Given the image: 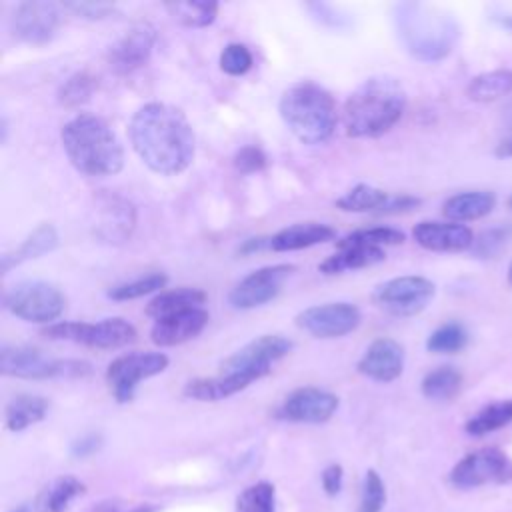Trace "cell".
Here are the masks:
<instances>
[{
	"label": "cell",
	"mask_w": 512,
	"mask_h": 512,
	"mask_svg": "<svg viewBox=\"0 0 512 512\" xmlns=\"http://www.w3.org/2000/svg\"><path fill=\"white\" fill-rule=\"evenodd\" d=\"M134 152L156 174L174 176L184 172L196 152V138L186 114L164 102L140 106L128 124Z\"/></svg>",
	"instance_id": "obj_1"
},
{
	"label": "cell",
	"mask_w": 512,
	"mask_h": 512,
	"mask_svg": "<svg viewBox=\"0 0 512 512\" xmlns=\"http://www.w3.org/2000/svg\"><path fill=\"white\" fill-rule=\"evenodd\" d=\"M406 110V92L392 76L364 80L344 102L342 124L350 138H378L386 134Z\"/></svg>",
	"instance_id": "obj_2"
},
{
	"label": "cell",
	"mask_w": 512,
	"mask_h": 512,
	"mask_svg": "<svg viewBox=\"0 0 512 512\" xmlns=\"http://www.w3.org/2000/svg\"><path fill=\"white\" fill-rule=\"evenodd\" d=\"M62 148L70 164L86 176H112L124 166V150L108 126L96 114L80 112L60 130Z\"/></svg>",
	"instance_id": "obj_3"
},
{
	"label": "cell",
	"mask_w": 512,
	"mask_h": 512,
	"mask_svg": "<svg viewBox=\"0 0 512 512\" xmlns=\"http://www.w3.org/2000/svg\"><path fill=\"white\" fill-rule=\"evenodd\" d=\"M278 112L288 130L308 146L328 142L338 120L332 94L312 80L288 86L280 96Z\"/></svg>",
	"instance_id": "obj_4"
},
{
	"label": "cell",
	"mask_w": 512,
	"mask_h": 512,
	"mask_svg": "<svg viewBox=\"0 0 512 512\" xmlns=\"http://www.w3.org/2000/svg\"><path fill=\"white\" fill-rule=\"evenodd\" d=\"M394 26L404 48L418 60L434 62L444 58L454 44L456 26L452 20L426 4L402 2L394 6Z\"/></svg>",
	"instance_id": "obj_5"
},
{
	"label": "cell",
	"mask_w": 512,
	"mask_h": 512,
	"mask_svg": "<svg viewBox=\"0 0 512 512\" xmlns=\"http://www.w3.org/2000/svg\"><path fill=\"white\" fill-rule=\"evenodd\" d=\"M0 372L12 378H84L92 374V364L74 358H52L32 346H2Z\"/></svg>",
	"instance_id": "obj_6"
},
{
	"label": "cell",
	"mask_w": 512,
	"mask_h": 512,
	"mask_svg": "<svg viewBox=\"0 0 512 512\" xmlns=\"http://www.w3.org/2000/svg\"><path fill=\"white\" fill-rule=\"evenodd\" d=\"M4 308L24 320L34 324H54L66 308V296L58 286L44 280L20 282L4 294Z\"/></svg>",
	"instance_id": "obj_7"
},
{
	"label": "cell",
	"mask_w": 512,
	"mask_h": 512,
	"mask_svg": "<svg viewBox=\"0 0 512 512\" xmlns=\"http://www.w3.org/2000/svg\"><path fill=\"white\" fill-rule=\"evenodd\" d=\"M42 334L50 340H68L98 350L124 348L136 340V328L120 316L100 322H54Z\"/></svg>",
	"instance_id": "obj_8"
},
{
	"label": "cell",
	"mask_w": 512,
	"mask_h": 512,
	"mask_svg": "<svg viewBox=\"0 0 512 512\" xmlns=\"http://www.w3.org/2000/svg\"><path fill=\"white\" fill-rule=\"evenodd\" d=\"M292 350V342L280 334H264L236 350L220 364V374L256 382L272 370V364Z\"/></svg>",
	"instance_id": "obj_9"
},
{
	"label": "cell",
	"mask_w": 512,
	"mask_h": 512,
	"mask_svg": "<svg viewBox=\"0 0 512 512\" xmlns=\"http://www.w3.org/2000/svg\"><path fill=\"white\" fill-rule=\"evenodd\" d=\"M168 368V356L162 352H130L114 358L106 368V384L116 398L124 404L134 398L140 380L156 376Z\"/></svg>",
	"instance_id": "obj_10"
},
{
	"label": "cell",
	"mask_w": 512,
	"mask_h": 512,
	"mask_svg": "<svg viewBox=\"0 0 512 512\" xmlns=\"http://www.w3.org/2000/svg\"><path fill=\"white\" fill-rule=\"evenodd\" d=\"M434 292V282L424 276H398L380 284L372 300L394 316H414L430 304Z\"/></svg>",
	"instance_id": "obj_11"
},
{
	"label": "cell",
	"mask_w": 512,
	"mask_h": 512,
	"mask_svg": "<svg viewBox=\"0 0 512 512\" xmlns=\"http://www.w3.org/2000/svg\"><path fill=\"white\" fill-rule=\"evenodd\" d=\"M62 22L60 6L54 2H20L10 18V32L16 40L32 46L48 44Z\"/></svg>",
	"instance_id": "obj_12"
},
{
	"label": "cell",
	"mask_w": 512,
	"mask_h": 512,
	"mask_svg": "<svg viewBox=\"0 0 512 512\" xmlns=\"http://www.w3.org/2000/svg\"><path fill=\"white\" fill-rule=\"evenodd\" d=\"M294 270L292 264H272L250 272L230 290L228 304L236 310H252L274 300Z\"/></svg>",
	"instance_id": "obj_13"
},
{
	"label": "cell",
	"mask_w": 512,
	"mask_h": 512,
	"mask_svg": "<svg viewBox=\"0 0 512 512\" xmlns=\"http://www.w3.org/2000/svg\"><path fill=\"white\" fill-rule=\"evenodd\" d=\"M362 314L350 302H328L310 306L296 314L294 322L300 330L316 338H340L358 328Z\"/></svg>",
	"instance_id": "obj_14"
},
{
	"label": "cell",
	"mask_w": 512,
	"mask_h": 512,
	"mask_svg": "<svg viewBox=\"0 0 512 512\" xmlns=\"http://www.w3.org/2000/svg\"><path fill=\"white\" fill-rule=\"evenodd\" d=\"M136 228V208L134 204L118 194L102 192L96 196L92 230L100 242L124 244L130 240Z\"/></svg>",
	"instance_id": "obj_15"
},
{
	"label": "cell",
	"mask_w": 512,
	"mask_h": 512,
	"mask_svg": "<svg viewBox=\"0 0 512 512\" xmlns=\"http://www.w3.org/2000/svg\"><path fill=\"white\" fill-rule=\"evenodd\" d=\"M510 474V462L498 448H480L466 454L450 472V482L456 488H478L490 482H500Z\"/></svg>",
	"instance_id": "obj_16"
},
{
	"label": "cell",
	"mask_w": 512,
	"mask_h": 512,
	"mask_svg": "<svg viewBox=\"0 0 512 512\" xmlns=\"http://www.w3.org/2000/svg\"><path fill=\"white\" fill-rule=\"evenodd\" d=\"M154 42H156V30L146 22L136 24L108 48L106 62L110 70L118 76H126L146 66L152 56Z\"/></svg>",
	"instance_id": "obj_17"
},
{
	"label": "cell",
	"mask_w": 512,
	"mask_h": 512,
	"mask_svg": "<svg viewBox=\"0 0 512 512\" xmlns=\"http://www.w3.org/2000/svg\"><path fill=\"white\" fill-rule=\"evenodd\" d=\"M336 408L338 396L314 386H304L296 388L284 398V402L276 410V416L288 422L322 424L332 418Z\"/></svg>",
	"instance_id": "obj_18"
},
{
	"label": "cell",
	"mask_w": 512,
	"mask_h": 512,
	"mask_svg": "<svg viewBox=\"0 0 512 512\" xmlns=\"http://www.w3.org/2000/svg\"><path fill=\"white\" fill-rule=\"evenodd\" d=\"M418 246L432 252H464L474 244V234L468 226L458 222H418L412 230Z\"/></svg>",
	"instance_id": "obj_19"
},
{
	"label": "cell",
	"mask_w": 512,
	"mask_h": 512,
	"mask_svg": "<svg viewBox=\"0 0 512 512\" xmlns=\"http://www.w3.org/2000/svg\"><path fill=\"white\" fill-rule=\"evenodd\" d=\"M402 370L404 348L392 338H376L358 360V372L376 382H392Z\"/></svg>",
	"instance_id": "obj_20"
},
{
	"label": "cell",
	"mask_w": 512,
	"mask_h": 512,
	"mask_svg": "<svg viewBox=\"0 0 512 512\" xmlns=\"http://www.w3.org/2000/svg\"><path fill=\"white\" fill-rule=\"evenodd\" d=\"M208 318L210 316L204 308H192L154 320L150 328V340L156 346H178L196 338L206 328Z\"/></svg>",
	"instance_id": "obj_21"
},
{
	"label": "cell",
	"mask_w": 512,
	"mask_h": 512,
	"mask_svg": "<svg viewBox=\"0 0 512 512\" xmlns=\"http://www.w3.org/2000/svg\"><path fill=\"white\" fill-rule=\"evenodd\" d=\"M336 236V230L322 222H296L270 236V248L274 252H294L328 242Z\"/></svg>",
	"instance_id": "obj_22"
},
{
	"label": "cell",
	"mask_w": 512,
	"mask_h": 512,
	"mask_svg": "<svg viewBox=\"0 0 512 512\" xmlns=\"http://www.w3.org/2000/svg\"><path fill=\"white\" fill-rule=\"evenodd\" d=\"M496 206V196L490 190H468L450 196L442 204V214L452 222H468L488 216Z\"/></svg>",
	"instance_id": "obj_23"
},
{
	"label": "cell",
	"mask_w": 512,
	"mask_h": 512,
	"mask_svg": "<svg viewBox=\"0 0 512 512\" xmlns=\"http://www.w3.org/2000/svg\"><path fill=\"white\" fill-rule=\"evenodd\" d=\"M58 246V232L52 224L44 222L38 228H34L24 240L22 244H18L14 250L6 252L2 256V272H10L14 266L26 262V260H34L40 258L46 252H52Z\"/></svg>",
	"instance_id": "obj_24"
},
{
	"label": "cell",
	"mask_w": 512,
	"mask_h": 512,
	"mask_svg": "<svg viewBox=\"0 0 512 512\" xmlns=\"http://www.w3.org/2000/svg\"><path fill=\"white\" fill-rule=\"evenodd\" d=\"M206 302V294L198 288H176V290H164L158 296H154L146 306V316L160 320L184 310L202 308Z\"/></svg>",
	"instance_id": "obj_25"
},
{
	"label": "cell",
	"mask_w": 512,
	"mask_h": 512,
	"mask_svg": "<svg viewBox=\"0 0 512 512\" xmlns=\"http://www.w3.org/2000/svg\"><path fill=\"white\" fill-rule=\"evenodd\" d=\"M248 386H250V382H246L244 378L230 376V374H218L212 378L190 380L184 386V396L192 398V400H200V402H216V400L230 398Z\"/></svg>",
	"instance_id": "obj_26"
},
{
	"label": "cell",
	"mask_w": 512,
	"mask_h": 512,
	"mask_svg": "<svg viewBox=\"0 0 512 512\" xmlns=\"http://www.w3.org/2000/svg\"><path fill=\"white\" fill-rule=\"evenodd\" d=\"M48 412V400L36 394L14 396L4 410V422L10 432H22L28 426L44 420Z\"/></svg>",
	"instance_id": "obj_27"
},
{
	"label": "cell",
	"mask_w": 512,
	"mask_h": 512,
	"mask_svg": "<svg viewBox=\"0 0 512 512\" xmlns=\"http://www.w3.org/2000/svg\"><path fill=\"white\" fill-rule=\"evenodd\" d=\"M386 258L382 248H372V246H350V248H338L336 254L328 256L318 270L322 274H340L346 270H360L372 264H378Z\"/></svg>",
	"instance_id": "obj_28"
},
{
	"label": "cell",
	"mask_w": 512,
	"mask_h": 512,
	"mask_svg": "<svg viewBox=\"0 0 512 512\" xmlns=\"http://www.w3.org/2000/svg\"><path fill=\"white\" fill-rule=\"evenodd\" d=\"M84 492V484L74 476H58L48 482L36 496V512H64L68 504Z\"/></svg>",
	"instance_id": "obj_29"
},
{
	"label": "cell",
	"mask_w": 512,
	"mask_h": 512,
	"mask_svg": "<svg viewBox=\"0 0 512 512\" xmlns=\"http://www.w3.org/2000/svg\"><path fill=\"white\" fill-rule=\"evenodd\" d=\"M512 92V70H490L474 76L466 86V96L474 102H494Z\"/></svg>",
	"instance_id": "obj_30"
},
{
	"label": "cell",
	"mask_w": 512,
	"mask_h": 512,
	"mask_svg": "<svg viewBox=\"0 0 512 512\" xmlns=\"http://www.w3.org/2000/svg\"><path fill=\"white\" fill-rule=\"evenodd\" d=\"M392 194L370 184H356L336 200V208L344 212H376L382 214Z\"/></svg>",
	"instance_id": "obj_31"
},
{
	"label": "cell",
	"mask_w": 512,
	"mask_h": 512,
	"mask_svg": "<svg viewBox=\"0 0 512 512\" xmlns=\"http://www.w3.org/2000/svg\"><path fill=\"white\" fill-rule=\"evenodd\" d=\"M164 8L172 16L174 22L186 26V28H204L210 26L218 16V2L204 0H188V2H166Z\"/></svg>",
	"instance_id": "obj_32"
},
{
	"label": "cell",
	"mask_w": 512,
	"mask_h": 512,
	"mask_svg": "<svg viewBox=\"0 0 512 512\" xmlns=\"http://www.w3.org/2000/svg\"><path fill=\"white\" fill-rule=\"evenodd\" d=\"M460 388H462V374L454 366H438L430 370L420 384L422 394L428 400H436V402L452 400L460 392Z\"/></svg>",
	"instance_id": "obj_33"
},
{
	"label": "cell",
	"mask_w": 512,
	"mask_h": 512,
	"mask_svg": "<svg viewBox=\"0 0 512 512\" xmlns=\"http://www.w3.org/2000/svg\"><path fill=\"white\" fill-rule=\"evenodd\" d=\"M510 422H512V398L486 404L466 422L464 428L470 436H484L504 428Z\"/></svg>",
	"instance_id": "obj_34"
},
{
	"label": "cell",
	"mask_w": 512,
	"mask_h": 512,
	"mask_svg": "<svg viewBox=\"0 0 512 512\" xmlns=\"http://www.w3.org/2000/svg\"><path fill=\"white\" fill-rule=\"evenodd\" d=\"M406 240L404 232L390 228V226H374V228H360L336 242V248H350V246H372V248H382V246H396Z\"/></svg>",
	"instance_id": "obj_35"
},
{
	"label": "cell",
	"mask_w": 512,
	"mask_h": 512,
	"mask_svg": "<svg viewBox=\"0 0 512 512\" xmlns=\"http://www.w3.org/2000/svg\"><path fill=\"white\" fill-rule=\"evenodd\" d=\"M96 88H98L96 76H92L86 70H80V72H74L72 76H68L60 84L56 98H58L60 106H64V108H78L92 98Z\"/></svg>",
	"instance_id": "obj_36"
},
{
	"label": "cell",
	"mask_w": 512,
	"mask_h": 512,
	"mask_svg": "<svg viewBox=\"0 0 512 512\" xmlns=\"http://www.w3.org/2000/svg\"><path fill=\"white\" fill-rule=\"evenodd\" d=\"M468 344V332L458 322L438 326L426 340V348L434 354H454Z\"/></svg>",
	"instance_id": "obj_37"
},
{
	"label": "cell",
	"mask_w": 512,
	"mask_h": 512,
	"mask_svg": "<svg viewBox=\"0 0 512 512\" xmlns=\"http://www.w3.org/2000/svg\"><path fill=\"white\" fill-rule=\"evenodd\" d=\"M166 282H168V276L164 272H152V274H146L142 278H136V280L112 286L108 290V298H112L116 302L134 300V298H140V296H146V294L162 290L166 286Z\"/></svg>",
	"instance_id": "obj_38"
},
{
	"label": "cell",
	"mask_w": 512,
	"mask_h": 512,
	"mask_svg": "<svg viewBox=\"0 0 512 512\" xmlns=\"http://www.w3.org/2000/svg\"><path fill=\"white\" fill-rule=\"evenodd\" d=\"M276 492L270 482H256L236 498V512H274Z\"/></svg>",
	"instance_id": "obj_39"
},
{
	"label": "cell",
	"mask_w": 512,
	"mask_h": 512,
	"mask_svg": "<svg viewBox=\"0 0 512 512\" xmlns=\"http://www.w3.org/2000/svg\"><path fill=\"white\" fill-rule=\"evenodd\" d=\"M510 240H512V226L500 224L484 230L478 238H474V244L470 250L478 258H496L502 250H506Z\"/></svg>",
	"instance_id": "obj_40"
},
{
	"label": "cell",
	"mask_w": 512,
	"mask_h": 512,
	"mask_svg": "<svg viewBox=\"0 0 512 512\" xmlns=\"http://www.w3.org/2000/svg\"><path fill=\"white\" fill-rule=\"evenodd\" d=\"M252 52L240 42H230L220 52V70L228 76H242L252 68Z\"/></svg>",
	"instance_id": "obj_41"
},
{
	"label": "cell",
	"mask_w": 512,
	"mask_h": 512,
	"mask_svg": "<svg viewBox=\"0 0 512 512\" xmlns=\"http://www.w3.org/2000/svg\"><path fill=\"white\" fill-rule=\"evenodd\" d=\"M386 500L384 482L376 470H368L362 482V498H360V512H380Z\"/></svg>",
	"instance_id": "obj_42"
},
{
	"label": "cell",
	"mask_w": 512,
	"mask_h": 512,
	"mask_svg": "<svg viewBox=\"0 0 512 512\" xmlns=\"http://www.w3.org/2000/svg\"><path fill=\"white\" fill-rule=\"evenodd\" d=\"M232 164L240 174H254V172H262L268 166V156L260 146L246 144L236 150Z\"/></svg>",
	"instance_id": "obj_43"
},
{
	"label": "cell",
	"mask_w": 512,
	"mask_h": 512,
	"mask_svg": "<svg viewBox=\"0 0 512 512\" xmlns=\"http://www.w3.org/2000/svg\"><path fill=\"white\" fill-rule=\"evenodd\" d=\"M62 8L86 20H104L116 12L114 4H106V2H66L62 4Z\"/></svg>",
	"instance_id": "obj_44"
},
{
	"label": "cell",
	"mask_w": 512,
	"mask_h": 512,
	"mask_svg": "<svg viewBox=\"0 0 512 512\" xmlns=\"http://www.w3.org/2000/svg\"><path fill=\"white\" fill-rule=\"evenodd\" d=\"M306 8L312 12V16L328 26H344V16L338 14V8H334L332 4H324V2H314V4H306Z\"/></svg>",
	"instance_id": "obj_45"
},
{
	"label": "cell",
	"mask_w": 512,
	"mask_h": 512,
	"mask_svg": "<svg viewBox=\"0 0 512 512\" xmlns=\"http://www.w3.org/2000/svg\"><path fill=\"white\" fill-rule=\"evenodd\" d=\"M420 204V198L410 196V194H392L384 212L382 214H402V212H410Z\"/></svg>",
	"instance_id": "obj_46"
},
{
	"label": "cell",
	"mask_w": 512,
	"mask_h": 512,
	"mask_svg": "<svg viewBox=\"0 0 512 512\" xmlns=\"http://www.w3.org/2000/svg\"><path fill=\"white\" fill-rule=\"evenodd\" d=\"M342 476H344V472H342L340 464H330V466L324 468V472H322V486H324V492L328 496H336L340 492Z\"/></svg>",
	"instance_id": "obj_47"
},
{
	"label": "cell",
	"mask_w": 512,
	"mask_h": 512,
	"mask_svg": "<svg viewBox=\"0 0 512 512\" xmlns=\"http://www.w3.org/2000/svg\"><path fill=\"white\" fill-rule=\"evenodd\" d=\"M100 444H102V438H100L98 434H86V436L78 438V440L72 444V454H74V456H80V458L90 456V454H94V452L100 448Z\"/></svg>",
	"instance_id": "obj_48"
},
{
	"label": "cell",
	"mask_w": 512,
	"mask_h": 512,
	"mask_svg": "<svg viewBox=\"0 0 512 512\" xmlns=\"http://www.w3.org/2000/svg\"><path fill=\"white\" fill-rule=\"evenodd\" d=\"M262 248H270V238H248L244 240V244L238 248L240 254H252L258 252Z\"/></svg>",
	"instance_id": "obj_49"
},
{
	"label": "cell",
	"mask_w": 512,
	"mask_h": 512,
	"mask_svg": "<svg viewBox=\"0 0 512 512\" xmlns=\"http://www.w3.org/2000/svg\"><path fill=\"white\" fill-rule=\"evenodd\" d=\"M494 154H496L498 158H512V134H510L508 138L500 140V144L496 146Z\"/></svg>",
	"instance_id": "obj_50"
},
{
	"label": "cell",
	"mask_w": 512,
	"mask_h": 512,
	"mask_svg": "<svg viewBox=\"0 0 512 512\" xmlns=\"http://www.w3.org/2000/svg\"><path fill=\"white\" fill-rule=\"evenodd\" d=\"M90 512H122V510H120V506L114 504V502H100V504H96Z\"/></svg>",
	"instance_id": "obj_51"
},
{
	"label": "cell",
	"mask_w": 512,
	"mask_h": 512,
	"mask_svg": "<svg viewBox=\"0 0 512 512\" xmlns=\"http://www.w3.org/2000/svg\"><path fill=\"white\" fill-rule=\"evenodd\" d=\"M506 278H508V284L512 286V260H510V264H508V274H506Z\"/></svg>",
	"instance_id": "obj_52"
},
{
	"label": "cell",
	"mask_w": 512,
	"mask_h": 512,
	"mask_svg": "<svg viewBox=\"0 0 512 512\" xmlns=\"http://www.w3.org/2000/svg\"><path fill=\"white\" fill-rule=\"evenodd\" d=\"M12 512H28V508H26V506H18V508H14Z\"/></svg>",
	"instance_id": "obj_53"
},
{
	"label": "cell",
	"mask_w": 512,
	"mask_h": 512,
	"mask_svg": "<svg viewBox=\"0 0 512 512\" xmlns=\"http://www.w3.org/2000/svg\"><path fill=\"white\" fill-rule=\"evenodd\" d=\"M506 204H508V208H510V210H512V196H510V198H508V202H506Z\"/></svg>",
	"instance_id": "obj_54"
}]
</instances>
